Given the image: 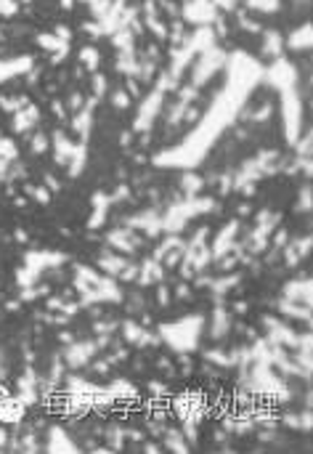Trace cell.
Instances as JSON below:
<instances>
[{"mask_svg": "<svg viewBox=\"0 0 313 454\" xmlns=\"http://www.w3.org/2000/svg\"><path fill=\"white\" fill-rule=\"evenodd\" d=\"M32 122H37V109H35V106H27V109L16 112V120H14V128L16 130H27Z\"/></svg>", "mask_w": 313, "mask_h": 454, "instance_id": "6da1fadb", "label": "cell"}, {"mask_svg": "<svg viewBox=\"0 0 313 454\" xmlns=\"http://www.w3.org/2000/svg\"><path fill=\"white\" fill-rule=\"evenodd\" d=\"M64 260V255H53V252H43V255H30V266L32 271H40L43 266H56Z\"/></svg>", "mask_w": 313, "mask_h": 454, "instance_id": "7a4b0ae2", "label": "cell"}, {"mask_svg": "<svg viewBox=\"0 0 313 454\" xmlns=\"http://www.w3.org/2000/svg\"><path fill=\"white\" fill-rule=\"evenodd\" d=\"M21 412H24V406L19 404V401H3L0 404V420H8V422H14V420L21 417Z\"/></svg>", "mask_w": 313, "mask_h": 454, "instance_id": "3957f363", "label": "cell"}, {"mask_svg": "<svg viewBox=\"0 0 313 454\" xmlns=\"http://www.w3.org/2000/svg\"><path fill=\"white\" fill-rule=\"evenodd\" d=\"M72 154H75V146H72L69 141L64 138V135L56 133V160H59V162H66Z\"/></svg>", "mask_w": 313, "mask_h": 454, "instance_id": "277c9868", "label": "cell"}, {"mask_svg": "<svg viewBox=\"0 0 313 454\" xmlns=\"http://www.w3.org/2000/svg\"><path fill=\"white\" fill-rule=\"evenodd\" d=\"M308 32H311L308 27H303L297 35L289 37V45H292V48H308Z\"/></svg>", "mask_w": 313, "mask_h": 454, "instance_id": "5b68a950", "label": "cell"}, {"mask_svg": "<svg viewBox=\"0 0 313 454\" xmlns=\"http://www.w3.org/2000/svg\"><path fill=\"white\" fill-rule=\"evenodd\" d=\"M80 59L88 64V69H96V67H99V53H96V48H85L82 53H80Z\"/></svg>", "mask_w": 313, "mask_h": 454, "instance_id": "8992f818", "label": "cell"}, {"mask_svg": "<svg viewBox=\"0 0 313 454\" xmlns=\"http://www.w3.org/2000/svg\"><path fill=\"white\" fill-rule=\"evenodd\" d=\"M64 446V452H75V444L72 441H66V436L61 433V430H53V441H50V446Z\"/></svg>", "mask_w": 313, "mask_h": 454, "instance_id": "52a82bcc", "label": "cell"}, {"mask_svg": "<svg viewBox=\"0 0 313 454\" xmlns=\"http://www.w3.org/2000/svg\"><path fill=\"white\" fill-rule=\"evenodd\" d=\"M37 43L43 45V48H48V50H59V45H64V43L59 40V35H56V37H50V35H40V37H37Z\"/></svg>", "mask_w": 313, "mask_h": 454, "instance_id": "ba28073f", "label": "cell"}, {"mask_svg": "<svg viewBox=\"0 0 313 454\" xmlns=\"http://www.w3.org/2000/svg\"><path fill=\"white\" fill-rule=\"evenodd\" d=\"M247 5L260 8V11H274L276 8V0H247Z\"/></svg>", "mask_w": 313, "mask_h": 454, "instance_id": "9c48e42d", "label": "cell"}, {"mask_svg": "<svg viewBox=\"0 0 313 454\" xmlns=\"http://www.w3.org/2000/svg\"><path fill=\"white\" fill-rule=\"evenodd\" d=\"M0 14H5V16L16 14V3L14 0H0Z\"/></svg>", "mask_w": 313, "mask_h": 454, "instance_id": "30bf717a", "label": "cell"}, {"mask_svg": "<svg viewBox=\"0 0 313 454\" xmlns=\"http://www.w3.org/2000/svg\"><path fill=\"white\" fill-rule=\"evenodd\" d=\"M30 194L37 197L40 202H48V191H45V189H30Z\"/></svg>", "mask_w": 313, "mask_h": 454, "instance_id": "8fae6325", "label": "cell"}, {"mask_svg": "<svg viewBox=\"0 0 313 454\" xmlns=\"http://www.w3.org/2000/svg\"><path fill=\"white\" fill-rule=\"evenodd\" d=\"M93 85H96V93H104L106 80H104V77H93Z\"/></svg>", "mask_w": 313, "mask_h": 454, "instance_id": "7c38bea8", "label": "cell"}, {"mask_svg": "<svg viewBox=\"0 0 313 454\" xmlns=\"http://www.w3.org/2000/svg\"><path fill=\"white\" fill-rule=\"evenodd\" d=\"M115 106H128V96H125V93H115Z\"/></svg>", "mask_w": 313, "mask_h": 454, "instance_id": "4fadbf2b", "label": "cell"}, {"mask_svg": "<svg viewBox=\"0 0 313 454\" xmlns=\"http://www.w3.org/2000/svg\"><path fill=\"white\" fill-rule=\"evenodd\" d=\"M32 146H35L37 151H43L45 149V138H35V144H32Z\"/></svg>", "mask_w": 313, "mask_h": 454, "instance_id": "5bb4252c", "label": "cell"}, {"mask_svg": "<svg viewBox=\"0 0 313 454\" xmlns=\"http://www.w3.org/2000/svg\"><path fill=\"white\" fill-rule=\"evenodd\" d=\"M3 441H5V433H3V430H0V446H3Z\"/></svg>", "mask_w": 313, "mask_h": 454, "instance_id": "9a60e30c", "label": "cell"}, {"mask_svg": "<svg viewBox=\"0 0 313 454\" xmlns=\"http://www.w3.org/2000/svg\"><path fill=\"white\" fill-rule=\"evenodd\" d=\"M69 5H72V0H64V8H69Z\"/></svg>", "mask_w": 313, "mask_h": 454, "instance_id": "2e32d148", "label": "cell"}]
</instances>
